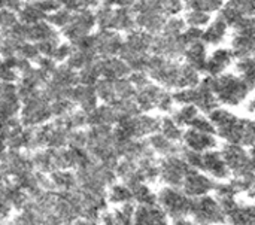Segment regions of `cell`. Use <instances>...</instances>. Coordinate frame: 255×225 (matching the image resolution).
<instances>
[{"label": "cell", "mask_w": 255, "mask_h": 225, "mask_svg": "<svg viewBox=\"0 0 255 225\" xmlns=\"http://www.w3.org/2000/svg\"><path fill=\"white\" fill-rule=\"evenodd\" d=\"M96 27H97V21H96L94 9H79V10L73 12L70 22L60 33L64 40H67L73 45L79 39H82L88 34H93Z\"/></svg>", "instance_id": "6da1fadb"}, {"label": "cell", "mask_w": 255, "mask_h": 225, "mask_svg": "<svg viewBox=\"0 0 255 225\" xmlns=\"http://www.w3.org/2000/svg\"><path fill=\"white\" fill-rule=\"evenodd\" d=\"M94 36V45L96 52L100 58H109V57H118L120 49L124 43V39L121 34L115 30H97L93 33Z\"/></svg>", "instance_id": "7a4b0ae2"}, {"label": "cell", "mask_w": 255, "mask_h": 225, "mask_svg": "<svg viewBox=\"0 0 255 225\" xmlns=\"http://www.w3.org/2000/svg\"><path fill=\"white\" fill-rule=\"evenodd\" d=\"M48 39H63L60 30L52 27L46 19L36 22L33 25H28V42H42Z\"/></svg>", "instance_id": "3957f363"}, {"label": "cell", "mask_w": 255, "mask_h": 225, "mask_svg": "<svg viewBox=\"0 0 255 225\" xmlns=\"http://www.w3.org/2000/svg\"><path fill=\"white\" fill-rule=\"evenodd\" d=\"M49 79L52 82H55L57 85L63 87V88H73V87H76L79 84V81H78V72L73 70V69H70L66 63L58 64Z\"/></svg>", "instance_id": "277c9868"}, {"label": "cell", "mask_w": 255, "mask_h": 225, "mask_svg": "<svg viewBox=\"0 0 255 225\" xmlns=\"http://www.w3.org/2000/svg\"><path fill=\"white\" fill-rule=\"evenodd\" d=\"M16 13H18L19 22L27 24V25H33L36 22H40V21L46 19V15L39 9L36 1H25L22 4V7Z\"/></svg>", "instance_id": "5b68a950"}, {"label": "cell", "mask_w": 255, "mask_h": 225, "mask_svg": "<svg viewBox=\"0 0 255 225\" xmlns=\"http://www.w3.org/2000/svg\"><path fill=\"white\" fill-rule=\"evenodd\" d=\"M94 90H96L97 97H99L100 100H103L106 105H111L114 100H117L115 85H114V81H111V79L100 78V79L96 82Z\"/></svg>", "instance_id": "8992f818"}, {"label": "cell", "mask_w": 255, "mask_h": 225, "mask_svg": "<svg viewBox=\"0 0 255 225\" xmlns=\"http://www.w3.org/2000/svg\"><path fill=\"white\" fill-rule=\"evenodd\" d=\"M99 60V58H97ZM97 60L88 66H85L84 69H81L78 72V81L81 85H88V87H94L96 82L102 78L100 76V70L97 66Z\"/></svg>", "instance_id": "52a82bcc"}, {"label": "cell", "mask_w": 255, "mask_h": 225, "mask_svg": "<svg viewBox=\"0 0 255 225\" xmlns=\"http://www.w3.org/2000/svg\"><path fill=\"white\" fill-rule=\"evenodd\" d=\"M72 15H73V12H72V10L64 9V7H60V9H57L55 12H52L51 15H48L46 21H48L52 27H55L57 30H60V31H61V30H63L69 22H70Z\"/></svg>", "instance_id": "ba28073f"}, {"label": "cell", "mask_w": 255, "mask_h": 225, "mask_svg": "<svg viewBox=\"0 0 255 225\" xmlns=\"http://www.w3.org/2000/svg\"><path fill=\"white\" fill-rule=\"evenodd\" d=\"M19 46H21V42L15 40L9 34H3L0 37V55H1V58L18 55Z\"/></svg>", "instance_id": "9c48e42d"}, {"label": "cell", "mask_w": 255, "mask_h": 225, "mask_svg": "<svg viewBox=\"0 0 255 225\" xmlns=\"http://www.w3.org/2000/svg\"><path fill=\"white\" fill-rule=\"evenodd\" d=\"M0 100L4 103H21L18 94V84L0 82Z\"/></svg>", "instance_id": "30bf717a"}, {"label": "cell", "mask_w": 255, "mask_h": 225, "mask_svg": "<svg viewBox=\"0 0 255 225\" xmlns=\"http://www.w3.org/2000/svg\"><path fill=\"white\" fill-rule=\"evenodd\" d=\"M73 109H75V103L69 99H58V100L51 102V111L55 119L67 116Z\"/></svg>", "instance_id": "8fae6325"}, {"label": "cell", "mask_w": 255, "mask_h": 225, "mask_svg": "<svg viewBox=\"0 0 255 225\" xmlns=\"http://www.w3.org/2000/svg\"><path fill=\"white\" fill-rule=\"evenodd\" d=\"M61 7L76 12L79 9H96L102 0H58Z\"/></svg>", "instance_id": "7c38bea8"}, {"label": "cell", "mask_w": 255, "mask_h": 225, "mask_svg": "<svg viewBox=\"0 0 255 225\" xmlns=\"http://www.w3.org/2000/svg\"><path fill=\"white\" fill-rule=\"evenodd\" d=\"M18 57H22L28 61H31L33 64H36V61L42 57L40 52H39V48L34 42H22L21 46H19V51H18Z\"/></svg>", "instance_id": "4fadbf2b"}, {"label": "cell", "mask_w": 255, "mask_h": 225, "mask_svg": "<svg viewBox=\"0 0 255 225\" xmlns=\"http://www.w3.org/2000/svg\"><path fill=\"white\" fill-rule=\"evenodd\" d=\"M18 13L10 9H0V33L6 34L16 22H18Z\"/></svg>", "instance_id": "5bb4252c"}, {"label": "cell", "mask_w": 255, "mask_h": 225, "mask_svg": "<svg viewBox=\"0 0 255 225\" xmlns=\"http://www.w3.org/2000/svg\"><path fill=\"white\" fill-rule=\"evenodd\" d=\"M19 78H21V75L18 73V70L10 67L7 63H4L1 60V63H0V82H15L16 84L19 81Z\"/></svg>", "instance_id": "9a60e30c"}, {"label": "cell", "mask_w": 255, "mask_h": 225, "mask_svg": "<svg viewBox=\"0 0 255 225\" xmlns=\"http://www.w3.org/2000/svg\"><path fill=\"white\" fill-rule=\"evenodd\" d=\"M72 51H73V45H72L70 42H67V40H64V39H63V40L58 43V46H57L55 54H54V57H52V58H54L58 64L66 63V60L70 57Z\"/></svg>", "instance_id": "2e32d148"}, {"label": "cell", "mask_w": 255, "mask_h": 225, "mask_svg": "<svg viewBox=\"0 0 255 225\" xmlns=\"http://www.w3.org/2000/svg\"><path fill=\"white\" fill-rule=\"evenodd\" d=\"M63 39H48V40H42V42H37V48H39V52L42 57H54L55 54V49L58 46V43L61 42Z\"/></svg>", "instance_id": "e0dca14e"}, {"label": "cell", "mask_w": 255, "mask_h": 225, "mask_svg": "<svg viewBox=\"0 0 255 225\" xmlns=\"http://www.w3.org/2000/svg\"><path fill=\"white\" fill-rule=\"evenodd\" d=\"M6 34H9L10 37H13L15 40L18 42H27L28 40V25L27 24H22V22H16ZM3 36V34H1Z\"/></svg>", "instance_id": "ac0fdd59"}, {"label": "cell", "mask_w": 255, "mask_h": 225, "mask_svg": "<svg viewBox=\"0 0 255 225\" xmlns=\"http://www.w3.org/2000/svg\"><path fill=\"white\" fill-rule=\"evenodd\" d=\"M224 28H226L224 21L218 18L217 24H215V25H212L209 31H206L205 39H206V40H209V42H217V40H220V37H221V36H223V33H224Z\"/></svg>", "instance_id": "d6986e66"}, {"label": "cell", "mask_w": 255, "mask_h": 225, "mask_svg": "<svg viewBox=\"0 0 255 225\" xmlns=\"http://www.w3.org/2000/svg\"><path fill=\"white\" fill-rule=\"evenodd\" d=\"M36 66L39 67V69H42L43 72H46L49 76L54 73V70L57 69V66H58V63L52 58V57H40L37 61H36Z\"/></svg>", "instance_id": "ffe728a7"}, {"label": "cell", "mask_w": 255, "mask_h": 225, "mask_svg": "<svg viewBox=\"0 0 255 225\" xmlns=\"http://www.w3.org/2000/svg\"><path fill=\"white\" fill-rule=\"evenodd\" d=\"M34 1L39 6V9L46 15V18H48V15H51L52 12H55L57 9L61 7L58 0H34Z\"/></svg>", "instance_id": "44dd1931"}, {"label": "cell", "mask_w": 255, "mask_h": 225, "mask_svg": "<svg viewBox=\"0 0 255 225\" xmlns=\"http://www.w3.org/2000/svg\"><path fill=\"white\" fill-rule=\"evenodd\" d=\"M27 0H0V9H10L18 12Z\"/></svg>", "instance_id": "7402d4cb"}, {"label": "cell", "mask_w": 255, "mask_h": 225, "mask_svg": "<svg viewBox=\"0 0 255 225\" xmlns=\"http://www.w3.org/2000/svg\"><path fill=\"white\" fill-rule=\"evenodd\" d=\"M208 19H209V16L206 13L200 12V10H196V12H193V13L188 15V21L191 24H205Z\"/></svg>", "instance_id": "603a6c76"}, {"label": "cell", "mask_w": 255, "mask_h": 225, "mask_svg": "<svg viewBox=\"0 0 255 225\" xmlns=\"http://www.w3.org/2000/svg\"><path fill=\"white\" fill-rule=\"evenodd\" d=\"M1 60H3V58H1V55H0V63H1Z\"/></svg>", "instance_id": "cb8c5ba5"}, {"label": "cell", "mask_w": 255, "mask_h": 225, "mask_svg": "<svg viewBox=\"0 0 255 225\" xmlns=\"http://www.w3.org/2000/svg\"><path fill=\"white\" fill-rule=\"evenodd\" d=\"M27 1H34V0H27Z\"/></svg>", "instance_id": "d4e9b609"}, {"label": "cell", "mask_w": 255, "mask_h": 225, "mask_svg": "<svg viewBox=\"0 0 255 225\" xmlns=\"http://www.w3.org/2000/svg\"><path fill=\"white\" fill-rule=\"evenodd\" d=\"M0 37H1V33H0Z\"/></svg>", "instance_id": "484cf974"}]
</instances>
